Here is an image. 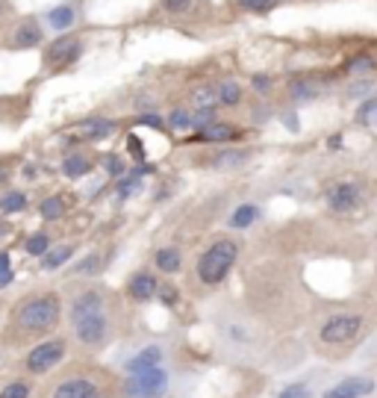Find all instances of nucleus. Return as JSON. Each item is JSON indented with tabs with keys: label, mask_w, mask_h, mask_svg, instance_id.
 Returning <instances> with one entry per match:
<instances>
[{
	"label": "nucleus",
	"mask_w": 377,
	"mask_h": 398,
	"mask_svg": "<svg viewBox=\"0 0 377 398\" xmlns=\"http://www.w3.org/2000/svg\"><path fill=\"white\" fill-rule=\"evenodd\" d=\"M59 316H62V301L56 292H35V295L21 298L12 307L9 321H6V342L27 345V342L42 340L59 325Z\"/></svg>",
	"instance_id": "nucleus-1"
},
{
	"label": "nucleus",
	"mask_w": 377,
	"mask_h": 398,
	"mask_svg": "<svg viewBox=\"0 0 377 398\" xmlns=\"http://www.w3.org/2000/svg\"><path fill=\"white\" fill-rule=\"evenodd\" d=\"M71 333L74 340L86 348L104 345L109 337V319H106V301L104 292L83 289L71 301Z\"/></svg>",
	"instance_id": "nucleus-2"
},
{
	"label": "nucleus",
	"mask_w": 377,
	"mask_h": 398,
	"mask_svg": "<svg viewBox=\"0 0 377 398\" xmlns=\"http://www.w3.org/2000/svg\"><path fill=\"white\" fill-rule=\"evenodd\" d=\"M236 254H239L236 242H230V239H221L212 248H207V251L200 254V260H198V278L204 283H209V286L221 283L224 278L230 275V269L236 263Z\"/></svg>",
	"instance_id": "nucleus-3"
},
{
	"label": "nucleus",
	"mask_w": 377,
	"mask_h": 398,
	"mask_svg": "<svg viewBox=\"0 0 377 398\" xmlns=\"http://www.w3.org/2000/svg\"><path fill=\"white\" fill-rule=\"evenodd\" d=\"M168 390V372L162 366L130 372L127 378V395L130 398H162Z\"/></svg>",
	"instance_id": "nucleus-4"
},
{
	"label": "nucleus",
	"mask_w": 377,
	"mask_h": 398,
	"mask_svg": "<svg viewBox=\"0 0 377 398\" xmlns=\"http://www.w3.org/2000/svg\"><path fill=\"white\" fill-rule=\"evenodd\" d=\"M65 357V340H45V342H35L30 351H27V360H24V369L30 375H47L54 366L62 363Z\"/></svg>",
	"instance_id": "nucleus-5"
},
{
	"label": "nucleus",
	"mask_w": 377,
	"mask_h": 398,
	"mask_svg": "<svg viewBox=\"0 0 377 398\" xmlns=\"http://www.w3.org/2000/svg\"><path fill=\"white\" fill-rule=\"evenodd\" d=\"M360 331H362V319L342 313V316H330L328 321H324L319 337L328 345H345V342H354L360 337Z\"/></svg>",
	"instance_id": "nucleus-6"
},
{
	"label": "nucleus",
	"mask_w": 377,
	"mask_h": 398,
	"mask_svg": "<svg viewBox=\"0 0 377 398\" xmlns=\"http://www.w3.org/2000/svg\"><path fill=\"white\" fill-rule=\"evenodd\" d=\"M47 398H104L100 387L86 375H68L50 387Z\"/></svg>",
	"instance_id": "nucleus-7"
},
{
	"label": "nucleus",
	"mask_w": 377,
	"mask_h": 398,
	"mask_svg": "<svg viewBox=\"0 0 377 398\" xmlns=\"http://www.w3.org/2000/svg\"><path fill=\"white\" fill-rule=\"evenodd\" d=\"M374 392V381L366 378V375H351V378H342L324 392V398H366Z\"/></svg>",
	"instance_id": "nucleus-8"
},
{
	"label": "nucleus",
	"mask_w": 377,
	"mask_h": 398,
	"mask_svg": "<svg viewBox=\"0 0 377 398\" xmlns=\"http://www.w3.org/2000/svg\"><path fill=\"white\" fill-rule=\"evenodd\" d=\"M360 186L357 183H336L328 189V207L333 209V213H351L357 204H360Z\"/></svg>",
	"instance_id": "nucleus-9"
},
{
	"label": "nucleus",
	"mask_w": 377,
	"mask_h": 398,
	"mask_svg": "<svg viewBox=\"0 0 377 398\" xmlns=\"http://www.w3.org/2000/svg\"><path fill=\"white\" fill-rule=\"evenodd\" d=\"M80 51H83V45L77 39H59L56 45H50L47 62L50 65H68V62H74L80 56Z\"/></svg>",
	"instance_id": "nucleus-10"
},
{
	"label": "nucleus",
	"mask_w": 377,
	"mask_h": 398,
	"mask_svg": "<svg viewBox=\"0 0 377 398\" xmlns=\"http://www.w3.org/2000/svg\"><path fill=\"white\" fill-rule=\"evenodd\" d=\"M9 42H12V47H35L42 42V27L35 21H24V24H18V27L12 30Z\"/></svg>",
	"instance_id": "nucleus-11"
},
{
	"label": "nucleus",
	"mask_w": 377,
	"mask_h": 398,
	"mask_svg": "<svg viewBox=\"0 0 377 398\" xmlns=\"http://www.w3.org/2000/svg\"><path fill=\"white\" fill-rule=\"evenodd\" d=\"M162 363V348H157V345H147L145 351H139L136 354L130 363H127V372H142V369H154V366H159Z\"/></svg>",
	"instance_id": "nucleus-12"
},
{
	"label": "nucleus",
	"mask_w": 377,
	"mask_h": 398,
	"mask_svg": "<svg viewBox=\"0 0 377 398\" xmlns=\"http://www.w3.org/2000/svg\"><path fill=\"white\" fill-rule=\"evenodd\" d=\"M154 292H157V280L150 278V275H145V271L130 280V295L136 298V301H147Z\"/></svg>",
	"instance_id": "nucleus-13"
},
{
	"label": "nucleus",
	"mask_w": 377,
	"mask_h": 398,
	"mask_svg": "<svg viewBox=\"0 0 377 398\" xmlns=\"http://www.w3.org/2000/svg\"><path fill=\"white\" fill-rule=\"evenodd\" d=\"M257 218H259V207H254V204H245V207H239L236 213L230 216V228L242 230V228H248V225H254Z\"/></svg>",
	"instance_id": "nucleus-14"
},
{
	"label": "nucleus",
	"mask_w": 377,
	"mask_h": 398,
	"mask_svg": "<svg viewBox=\"0 0 377 398\" xmlns=\"http://www.w3.org/2000/svg\"><path fill=\"white\" fill-rule=\"evenodd\" d=\"M47 24H50L54 30H68L71 24H74V9H71V6H56V9H50Z\"/></svg>",
	"instance_id": "nucleus-15"
},
{
	"label": "nucleus",
	"mask_w": 377,
	"mask_h": 398,
	"mask_svg": "<svg viewBox=\"0 0 377 398\" xmlns=\"http://www.w3.org/2000/svg\"><path fill=\"white\" fill-rule=\"evenodd\" d=\"M157 266L166 271V275L177 271L180 269V251L177 248H162V251H157Z\"/></svg>",
	"instance_id": "nucleus-16"
},
{
	"label": "nucleus",
	"mask_w": 377,
	"mask_h": 398,
	"mask_svg": "<svg viewBox=\"0 0 377 398\" xmlns=\"http://www.w3.org/2000/svg\"><path fill=\"white\" fill-rule=\"evenodd\" d=\"M233 136H236V127H230V124L212 121L209 127H204V139H209V142H227V139H233Z\"/></svg>",
	"instance_id": "nucleus-17"
},
{
	"label": "nucleus",
	"mask_w": 377,
	"mask_h": 398,
	"mask_svg": "<svg viewBox=\"0 0 377 398\" xmlns=\"http://www.w3.org/2000/svg\"><path fill=\"white\" fill-rule=\"evenodd\" d=\"M112 130H115V124H112V121H100V118L83 124V133L92 136V139H104V136H109Z\"/></svg>",
	"instance_id": "nucleus-18"
},
{
	"label": "nucleus",
	"mask_w": 377,
	"mask_h": 398,
	"mask_svg": "<svg viewBox=\"0 0 377 398\" xmlns=\"http://www.w3.org/2000/svg\"><path fill=\"white\" fill-rule=\"evenodd\" d=\"M74 254V248L71 245H62V248H56V251H50L47 257H45V269H59V266H65V260Z\"/></svg>",
	"instance_id": "nucleus-19"
},
{
	"label": "nucleus",
	"mask_w": 377,
	"mask_h": 398,
	"mask_svg": "<svg viewBox=\"0 0 377 398\" xmlns=\"http://www.w3.org/2000/svg\"><path fill=\"white\" fill-rule=\"evenodd\" d=\"M0 398H30V383L27 381H12L0 390Z\"/></svg>",
	"instance_id": "nucleus-20"
},
{
	"label": "nucleus",
	"mask_w": 377,
	"mask_h": 398,
	"mask_svg": "<svg viewBox=\"0 0 377 398\" xmlns=\"http://www.w3.org/2000/svg\"><path fill=\"white\" fill-rule=\"evenodd\" d=\"M62 171H65L68 177H80V174L89 171V159H86V157H68L65 166H62Z\"/></svg>",
	"instance_id": "nucleus-21"
},
{
	"label": "nucleus",
	"mask_w": 377,
	"mask_h": 398,
	"mask_svg": "<svg viewBox=\"0 0 377 398\" xmlns=\"http://www.w3.org/2000/svg\"><path fill=\"white\" fill-rule=\"evenodd\" d=\"M218 101L221 104H227V106H233V104H239V97H242V89L233 83V80H227V83H221V89H218Z\"/></svg>",
	"instance_id": "nucleus-22"
},
{
	"label": "nucleus",
	"mask_w": 377,
	"mask_h": 398,
	"mask_svg": "<svg viewBox=\"0 0 377 398\" xmlns=\"http://www.w3.org/2000/svg\"><path fill=\"white\" fill-rule=\"evenodd\" d=\"M24 204H27V198L18 192H9L3 201H0V209H3V213H18V209H24Z\"/></svg>",
	"instance_id": "nucleus-23"
},
{
	"label": "nucleus",
	"mask_w": 377,
	"mask_h": 398,
	"mask_svg": "<svg viewBox=\"0 0 377 398\" xmlns=\"http://www.w3.org/2000/svg\"><path fill=\"white\" fill-rule=\"evenodd\" d=\"M27 251H30L33 257H42V254L47 251V236H45V233L30 236V239H27Z\"/></svg>",
	"instance_id": "nucleus-24"
},
{
	"label": "nucleus",
	"mask_w": 377,
	"mask_h": 398,
	"mask_svg": "<svg viewBox=\"0 0 377 398\" xmlns=\"http://www.w3.org/2000/svg\"><path fill=\"white\" fill-rule=\"evenodd\" d=\"M360 121L362 124H377V97H371V101H366L360 106Z\"/></svg>",
	"instance_id": "nucleus-25"
},
{
	"label": "nucleus",
	"mask_w": 377,
	"mask_h": 398,
	"mask_svg": "<svg viewBox=\"0 0 377 398\" xmlns=\"http://www.w3.org/2000/svg\"><path fill=\"white\" fill-rule=\"evenodd\" d=\"M42 216L45 218H59L62 216V201H59V198H47V201L42 204Z\"/></svg>",
	"instance_id": "nucleus-26"
},
{
	"label": "nucleus",
	"mask_w": 377,
	"mask_h": 398,
	"mask_svg": "<svg viewBox=\"0 0 377 398\" xmlns=\"http://www.w3.org/2000/svg\"><path fill=\"white\" fill-rule=\"evenodd\" d=\"M168 124H171V127H177V130H186V127H192V116L183 113V109H177V113H171Z\"/></svg>",
	"instance_id": "nucleus-27"
},
{
	"label": "nucleus",
	"mask_w": 377,
	"mask_h": 398,
	"mask_svg": "<svg viewBox=\"0 0 377 398\" xmlns=\"http://www.w3.org/2000/svg\"><path fill=\"white\" fill-rule=\"evenodd\" d=\"M280 398H312V395H310V390L304 387V383H292V387H286L280 392Z\"/></svg>",
	"instance_id": "nucleus-28"
},
{
	"label": "nucleus",
	"mask_w": 377,
	"mask_h": 398,
	"mask_svg": "<svg viewBox=\"0 0 377 398\" xmlns=\"http://www.w3.org/2000/svg\"><path fill=\"white\" fill-rule=\"evenodd\" d=\"M12 283V266H9V257L0 254V289Z\"/></svg>",
	"instance_id": "nucleus-29"
},
{
	"label": "nucleus",
	"mask_w": 377,
	"mask_h": 398,
	"mask_svg": "<svg viewBox=\"0 0 377 398\" xmlns=\"http://www.w3.org/2000/svg\"><path fill=\"white\" fill-rule=\"evenodd\" d=\"M292 92H295V101H310L312 92H316V89H312L310 83H295V86H292Z\"/></svg>",
	"instance_id": "nucleus-30"
},
{
	"label": "nucleus",
	"mask_w": 377,
	"mask_h": 398,
	"mask_svg": "<svg viewBox=\"0 0 377 398\" xmlns=\"http://www.w3.org/2000/svg\"><path fill=\"white\" fill-rule=\"evenodd\" d=\"M245 159H248V154L245 151H239V154H221L218 159H216V166H227V163H245Z\"/></svg>",
	"instance_id": "nucleus-31"
},
{
	"label": "nucleus",
	"mask_w": 377,
	"mask_h": 398,
	"mask_svg": "<svg viewBox=\"0 0 377 398\" xmlns=\"http://www.w3.org/2000/svg\"><path fill=\"white\" fill-rule=\"evenodd\" d=\"M162 6H166V12H186L192 6V0H162Z\"/></svg>",
	"instance_id": "nucleus-32"
},
{
	"label": "nucleus",
	"mask_w": 377,
	"mask_h": 398,
	"mask_svg": "<svg viewBox=\"0 0 377 398\" xmlns=\"http://www.w3.org/2000/svg\"><path fill=\"white\" fill-rule=\"evenodd\" d=\"M245 9H271L278 0H239Z\"/></svg>",
	"instance_id": "nucleus-33"
},
{
	"label": "nucleus",
	"mask_w": 377,
	"mask_h": 398,
	"mask_svg": "<svg viewBox=\"0 0 377 398\" xmlns=\"http://www.w3.org/2000/svg\"><path fill=\"white\" fill-rule=\"evenodd\" d=\"M212 118H216V116H212L209 109H200V113L192 118V124H195V127H209V124H212Z\"/></svg>",
	"instance_id": "nucleus-34"
},
{
	"label": "nucleus",
	"mask_w": 377,
	"mask_h": 398,
	"mask_svg": "<svg viewBox=\"0 0 377 398\" xmlns=\"http://www.w3.org/2000/svg\"><path fill=\"white\" fill-rule=\"evenodd\" d=\"M106 168H109V174H121V171H124V166H121L118 157H109V159H106Z\"/></svg>",
	"instance_id": "nucleus-35"
},
{
	"label": "nucleus",
	"mask_w": 377,
	"mask_h": 398,
	"mask_svg": "<svg viewBox=\"0 0 377 398\" xmlns=\"http://www.w3.org/2000/svg\"><path fill=\"white\" fill-rule=\"evenodd\" d=\"M195 101H198L200 106L207 109V104H209V101H216V95H212V92H207V89H204V92H198V97H195Z\"/></svg>",
	"instance_id": "nucleus-36"
},
{
	"label": "nucleus",
	"mask_w": 377,
	"mask_h": 398,
	"mask_svg": "<svg viewBox=\"0 0 377 398\" xmlns=\"http://www.w3.org/2000/svg\"><path fill=\"white\" fill-rule=\"evenodd\" d=\"M254 86H257V89H268V80H266V77H257Z\"/></svg>",
	"instance_id": "nucleus-37"
},
{
	"label": "nucleus",
	"mask_w": 377,
	"mask_h": 398,
	"mask_svg": "<svg viewBox=\"0 0 377 398\" xmlns=\"http://www.w3.org/2000/svg\"><path fill=\"white\" fill-rule=\"evenodd\" d=\"M162 301L171 304V301H174V289H166V292H162Z\"/></svg>",
	"instance_id": "nucleus-38"
},
{
	"label": "nucleus",
	"mask_w": 377,
	"mask_h": 398,
	"mask_svg": "<svg viewBox=\"0 0 377 398\" xmlns=\"http://www.w3.org/2000/svg\"><path fill=\"white\" fill-rule=\"evenodd\" d=\"M3 18H6V3L0 0V24H3Z\"/></svg>",
	"instance_id": "nucleus-39"
}]
</instances>
